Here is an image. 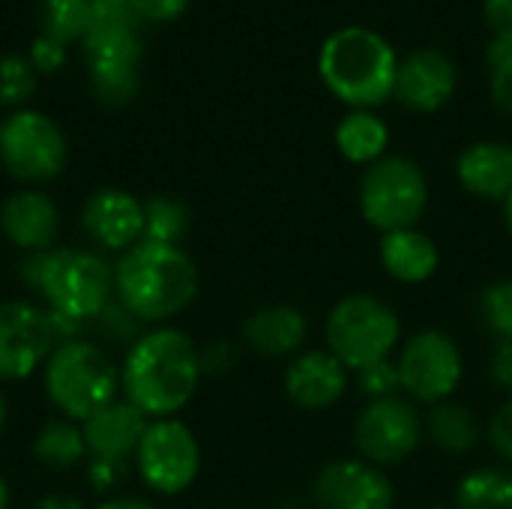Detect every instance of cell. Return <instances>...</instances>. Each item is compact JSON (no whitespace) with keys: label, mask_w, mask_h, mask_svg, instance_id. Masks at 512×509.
Masks as SVG:
<instances>
[{"label":"cell","mask_w":512,"mask_h":509,"mask_svg":"<svg viewBox=\"0 0 512 509\" xmlns=\"http://www.w3.org/2000/svg\"><path fill=\"white\" fill-rule=\"evenodd\" d=\"M117 390L120 372L114 360L87 339H66L45 360V393L66 420L84 423L111 405Z\"/></svg>","instance_id":"5"},{"label":"cell","mask_w":512,"mask_h":509,"mask_svg":"<svg viewBox=\"0 0 512 509\" xmlns=\"http://www.w3.org/2000/svg\"><path fill=\"white\" fill-rule=\"evenodd\" d=\"M324 339L327 351L354 375L393 357L402 342V321L381 297L348 294L330 309L324 321Z\"/></svg>","instance_id":"6"},{"label":"cell","mask_w":512,"mask_h":509,"mask_svg":"<svg viewBox=\"0 0 512 509\" xmlns=\"http://www.w3.org/2000/svg\"><path fill=\"white\" fill-rule=\"evenodd\" d=\"M456 177L465 192L483 201H498L512 192V144L477 141L456 159Z\"/></svg>","instance_id":"21"},{"label":"cell","mask_w":512,"mask_h":509,"mask_svg":"<svg viewBox=\"0 0 512 509\" xmlns=\"http://www.w3.org/2000/svg\"><path fill=\"white\" fill-rule=\"evenodd\" d=\"M150 420L126 399H114L111 405L99 408L93 417L81 423L87 453L93 459H108V462H126L129 456L135 459V450L147 432Z\"/></svg>","instance_id":"19"},{"label":"cell","mask_w":512,"mask_h":509,"mask_svg":"<svg viewBox=\"0 0 512 509\" xmlns=\"http://www.w3.org/2000/svg\"><path fill=\"white\" fill-rule=\"evenodd\" d=\"M486 24L498 42L512 48V0H486Z\"/></svg>","instance_id":"35"},{"label":"cell","mask_w":512,"mask_h":509,"mask_svg":"<svg viewBox=\"0 0 512 509\" xmlns=\"http://www.w3.org/2000/svg\"><path fill=\"white\" fill-rule=\"evenodd\" d=\"M201 375L198 345L177 327H156L132 342L120 369V387L126 402L147 420H168L192 402Z\"/></svg>","instance_id":"1"},{"label":"cell","mask_w":512,"mask_h":509,"mask_svg":"<svg viewBox=\"0 0 512 509\" xmlns=\"http://www.w3.org/2000/svg\"><path fill=\"white\" fill-rule=\"evenodd\" d=\"M144 21H174L186 12L189 0H132Z\"/></svg>","instance_id":"37"},{"label":"cell","mask_w":512,"mask_h":509,"mask_svg":"<svg viewBox=\"0 0 512 509\" xmlns=\"http://www.w3.org/2000/svg\"><path fill=\"white\" fill-rule=\"evenodd\" d=\"M396 366H399L402 396L411 399L414 405H429V408L453 399L465 375L462 348L444 330L414 333L402 345Z\"/></svg>","instance_id":"8"},{"label":"cell","mask_w":512,"mask_h":509,"mask_svg":"<svg viewBox=\"0 0 512 509\" xmlns=\"http://www.w3.org/2000/svg\"><path fill=\"white\" fill-rule=\"evenodd\" d=\"M24 282L48 303V312L69 324L99 318L114 297V264L90 249H48L27 255Z\"/></svg>","instance_id":"3"},{"label":"cell","mask_w":512,"mask_h":509,"mask_svg":"<svg viewBox=\"0 0 512 509\" xmlns=\"http://www.w3.org/2000/svg\"><path fill=\"white\" fill-rule=\"evenodd\" d=\"M135 468L147 489L174 498L198 480L201 444L192 429L177 417L150 420L135 450Z\"/></svg>","instance_id":"10"},{"label":"cell","mask_w":512,"mask_h":509,"mask_svg":"<svg viewBox=\"0 0 512 509\" xmlns=\"http://www.w3.org/2000/svg\"><path fill=\"white\" fill-rule=\"evenodd\" d=\"M423 432L432 447H438L441 453H450V456L471 453L483 438V429H480V420L474 417V411L453 399L429 408V414L423 417Z\"/></svg>","instance_id":"24"},{"label":"cell","mask_w":512,"mask_h":509,"mask_svg":"<svg viewBox=\"0 0 512 509\" xmlns=\"http://www.w3.org/2000/svg\"><path fill=\"white\" fill-rule=\"evenodd\" d=\"M486 66H489V90H492V102L504 111L512 114V48L504 42H492L486 51Z\"/></svg>","instance_id":"31"},{"label":"cell","mask_w":512,"mask_h":509,"mask_svg":"<svg viewBox=\"0 0 512 509\" xmlns=\"http://www.w3.org/2000/svg\"><path fill=\"white\" fill-rule=\"evenodd\" d=\"M81 225L102 249L126 252L144 240V201L123 189H99L87 198Z\"/></svg>","instance_id":"17"},{"label":"cell","mask_w":512,"mask_h":509,"mask_svg":"<svg viewBox=\"0 0 512 509\" xmlns=\"http://www.w3.org/2000/svg\"><path fill=\"white\" fill-rule=\"evenodd\" d=\"M312 504L318 509H393L396 489L387 471L363 459H336L312 480Z\"/></svg>","instance_id":"14"},{"label":"cell","mask_w":512,"mask_h":509,"mask_svg":"<svg viewBox=\"0 0 512 509\" xmlns=\"http://www.w3.org/2000/svg\"><path fill=\"white\" fill-rule=\"evenodd\" d=\"M354 378H357L360 393H363L369 402L390 399V396H402V381H399L396 357L381 360V363H372V366H366V369L354 372Z\"/></svg>","instance_id":"32"},{"label":"cell","mask_w":512,"mask_h":509,"mask_svg":"<svg viewBox=\"0 0 512 509\" xmlns=\"http://www.w3.org/2000/svg\"><path fill=\"white\" fill-rule=\"evenodd\" d=\"M30 509H84V504L72 495H48V498H39Z\"/></svg>","instance_id":"38"},{"label":"cell","mask_w":512,"mask_h":509,"mask_svg":"<svg viewBox=\"0 0 512 509\" xmlns=\"http://www.w3.org/2000/svg\"><path fill=\"white\" fill-rule=\"evenodd\" d=\"M378 258H381L384 273L393 276L402 285H423L441 267L438 243L426 231H420V228H405V231L381 234Z\"/></svg>","instance_id":"22"},{"label":"cell","mask_w":512,"mask_h":509,"mask_svg":"<svg viewBox=\"0 0 512 509\" xmlns=\"http://www.w3.org/2000/svg\"><path fill=\"white\" fill-rule=\"evenodd\" d=\"M69 147L57 123L39 111H12L0 123V162L24 183H48L66 168Z\"/></svg>","instance_id":"11"},{"label":"cell","mask_w":512,"mask_h":509,"mask_svg":"<svg viewBox=\"0 0 512 509\" xmlns=\"http://www.w3.org/2000/svg\"><path fill=\"white\" fill-rule=\"evenodd\" d=\"M201 288L195 261L180 246L141 240L114 264V297L138 321L162 324L180 315Z\"/></svg>","instance_id":"2"},{"label":"cell","mask_w":512,"mask_h":509,"mask_svg":"<svg viewBox=\"0 0 512 509\" xmlns=\"http://www.w3.org/2000/svg\"><path fill=\"white\" fill-rule=\"evenodd\" d=\"M66 60V45L48 39V36H39L30 48V63L33 69H42V72H54L60 69V63Z\"/></svg>","instance_id":"36"},{"label":"cell","mask_w":512,"mask_h":509,"mask_svg":"<svg viewBox=\"0 0 512 509\" xmlns=\"http://www.w3.org/2000/svg\"><path fill=\"white\" fill-rule=\"evenodd\" d=\"M0 509H9V486H6L3 474H0Z\"/></svg>","instance_id":"41"},{"label":"cell","mask_w":512,"mask_h":509,"mask_svg":"<svg viewBox=\"0 0 512 509\" xmlns=\"http://www.w3.org/2000/svg\"><path fill=\"white\" fill-rule=\"evenodd\" d=\"M36 87V72H33V63L18 57V54H9L0 60V102L3 105H21Z\"/></svg>","instance_id":"30"},{"label":"cell","mask_w":512,"mask_h":509,"mask_svg":"<svg viewBox=\"0 0 512 509\" xmlns=\"http://www.w3.org/2000/svg\"><path fill=\"white\" fill-rule=\"evenodd\" d=\"M33 456L54 471L75 468L87 456L84 432L75 420H48L33 438Z\"/></svg>","instance_id":"26"},{"label":"cell","mask_w":512,"mask_h":509,"mask_svg":"<svg viewBox=\"0 0 512 509\" xmlns=\"http://www.w3.org/2000/svg\"><path fill=\"white\" fill-rule=\"evenodd\" d=\"M99 509H159L153 501H144V498H108Z\"/></svg>","instance_id":"39"},{"label":"cell","mask_w":512,"mask_h":509,"mask_svg":"<svg viewBox=\"0 0 512 509\" xmlns=\"http://www.w3.org/2000/svg\"><path fill=\"white\" fill-rule=\"evenodd\" d=\"M57 348V330L48 309L30 300L0 303V381L30 378Z\"/></svg>","instance_id":"13"},{"label":"cell","mask_w":512,"mask_h":509,"mask_svg":"<svg viewBox=\"0 0 512 509\" xmlns=\"http://www.w3.org/2000/svg\"><path fill=\"white\" fill-rule=\"evenodd\" d=\"M0 231L12 246H18L27 255L48 252L54 249L60 234V210L45 192H15L0 207Z\"/></svg>","instance_id":"18"},{"label":"cell","mask_w":512,"mask_h":509,"mask_svg":"<svg viewBox=\"0 0 512 509\" xmlns=\"http://www.w3.org/2000/svg\"><path fill=\"white\" fill-rule=\"evenodd\" d=\"M93 0H42V36L69 45L90 30Z\"/></svg>","instance_id":"28"},{"label":"cell","mask_w":512,"mask_h":509,"mask_svg":"<svg viewBox=\"0 0 512 509\" xmlns=\"http://www.w3.org/2000/svg\"><path fill=\"white\" fill-rule=\"evenodd\" d=\"M189 231V207L174 195H153L144 201V240L180 246Z\"/></svg>","instance_id":"27"},{"label":"cell","mask_w":512,"mask_h":509,"mask_svg":"<svg viewBox=\"0 0 512 509\" xmlns=\"http://www.w3.org/2000/svg\"><path fill=\"white\" fill-rule=\"evenodd\" d=\"M489 378L498 390L512 396V339H501L492 348V360H489Z\"/></svg>","instance_id":"34"},{"label":"cell","mask_w":512,"mask_h":509,"mask_svg":"<svg viewBox=\"0 0 512 509\" xmlns=\"http://www.w3.org/2000/svg\"><path fill=\"white\" fill-rule=\"evenodd\" d=\"M336 150L354 162V165H375L378 159L387 156L390 147V126L384 123V117H378L375 111L366 108H354L348 111L339 126H336Z\"/></svg>","instance_id":"23"},{"label":"cell","mask_w":512,"mask_h":509,"mask_svg":"<svg viewBox=\"0 0 512 509\" xmlns=\"http://www.w3.org/2000/svg\"><path fill=\"white\" fill-rule=\"evenodd\" d=\"M423 438V414L405 396L369 402L354 423V444L360 459L381 471L411 459Z\"/></svg>","instance_id":"12"},{"label":"cell","mask_w":512,"mask_h":509,"mask_svg":"<svg viewBox=\"0 0 512 509\" xmlns=\"http://www.w3.org/2000/svg\"><path fill=\"white\" fill-rule=\"evenodd\" d=\"M6 414H9V408H6V396L0 393V432H3V426H6Z\"/></svg>","instance_id":"42"},{"label":"cell","mask_w":512,"mask_h":509,"mask_svg":"<svg viewBox=\"0 0 512 509\" xmlns=\"http://www.w3.org/2000/svg\"><path fill=\"white\" fill-rule=\"evenodd\" d=\"M456 63L441 48H417L399 60L393 96L417 114H432L456 93Z\"/></svg>","instance_id":"15"},{"label":"cell","mask_w":512,"mask_h":509,"mask_svg":"<svg viewBox=\"0 0 512 509\" xmlns=\"http://www.w3.org/2000/svg\"><path fill=\"white\" fill-rule=\"evenodd\" d=\"M504 222H507V231H510V237H512V192L504 198Z\"/></svg>","instance_id":"40"},{"label":"cell","mask_w":512,"mask_h":509,"mask_svg":"<svg viewBox=\"0 0 512 509\" xmlns=\"http://www.w3.org/2000/svg\"><path fill=\"white\" fill-rule=\"evenodd\" d=\"M456 509H512V468H474L456 483Z\"/></svg>","instance_id":"25"},{"label":"cell","mask_w":512,"mask_h":509,"mask_svg":"<svg viewBox=\"0 0 512 509\" xmlns=\"http://www.w3.org/2000/svg\"><path fill=\"white\" fill-rule=\"evenodd\" d=\"M429 509H456V507H441V504H438V507H429Z\"/></svg>","instance_id":"43"},{"label":"cell","mask_w":512,"mask_h":509,"mask_svg":"<svg viewBox=\"0 0 512 509\" xmlns=\"http://www.w3.org/2000/svg\"><path fill=\"white\" fill-rule=\"evenodd\" d=\"M357 201L363 219L381 234L417 228L429 207V180L414 159L387 153L363 171Z\"/></svg>","instance_id":"7"},{"label":"cell","mask_w":512,"mask_h":509,"mask_svg":"<svg viewBox=\"0 0 512 509\" xmlns=\"http://www.w3.org/2000/svg\"><path fill=\"white\" fill-rule=\"evenodd\" d=\"M399 57L393 45L369 27L333 30L318 51V75L327 90L351 108H378L393 96Z\"/></svg>","instance_id":"4"},{"label":"cell","mask_w":512,"mask_h":509,"mask_svg":"<svg viewBox=\"0 0 512 509\" xmlns=\"http://www.w3.org/2000/svg\"><path fill=\"white\" fill-rule=\"evenodd\" d=\"M489 444H492L495 456L507 468H512V396L489 420Z\"/></svg>","instance_id":"33"},{"label":"cell","mask_w":512,"mask_h":509,"mask_svg":"<svg viewBox=\"0 0 512 509\" xmlns=\"http://www.w3.org/2000/svg\"><path fill=\"white\" fill-rule=\"evenodd\" d=\"M309 339V321L297 306L273 303L255 309L243 324V342L267 360L297 357Z\"/></svg>","instance_id":"20"},{"label":"cell","mask_w":512,"mask_h":509,"mask_svg":"<svg viewBox=\"0 0 512 509\" xmlns=\"http://www.w3.org/2000/svg\"><path fill=\"white\" fill-rule=\"evenodd\" d=\"M84 42L90 90L105 105H126L138 93L141 39L138 24L126 21H90Z\"/></svg>","instance_id":"9"},{"label":"cell","mask_w":512,"mask_h":509,"mask_svg":"<svg viewBox=\"0 0 512 509\" xmlns=\"http://www.w3.org/2000/svg\"><path fill=\"white\" fill-rule=\"evenodd\" d=\"M480 318L495 342L512 339V279L492 282L480 294Z\"/></svg>","instance_id":"29"},{"label":"cell","mask_w":512,"mask_h":509,"mask_svg":"<svg viewBox=\"0 0 512 509\" xmlns=\"http://www.w3.org/2000/svg\"><path fill=\"white\" fill-rule=\"evenodd\" d=\"M348 384H351V372L327 348L300 351L297 357L288 360L282 378L285 396L291 399V405L303 411H327L339 405L342 396L348 393Z\"/></svg>","instance_id":"16"}]
</instances>
